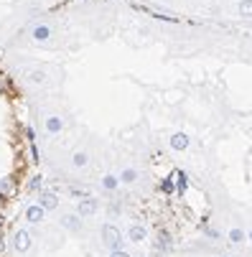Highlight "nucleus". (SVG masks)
<instances>
[{
    "label": "nucleus",
    "mask_w": 252,
    "mask_h": 257,
    "mask_svg": "<svg viewBox=\"0 0 252 257\" xmlns=\"http://www.w3.org/2000/svg\"><path fill=\"white\" fill-rule=\"evenodd\" d=\"M222 257H229V254H222Z\"/></svg>",
    "instance_id": "cd10ccee"
},
{
    "label": "nucleus",
    "mask_w": 252,
    "mask_h": 257,
    "mask_svg": "<svg viewBox=\"0 0 252 257\" xmlns=\"http://www.w3.org/2000/svg\"><path fill=\"white\" fill-rule=\"evenodd\" d=\"M28 82H33V84H44V82H46V71H44V69H33L31 74H28Z\"/></svg>",
    "instance_id": "a211bd4d"
},
{
    "label": "nucleus",
    "mask_w": 252,
    "mask_h": 257,
    "mask_svg": "<svg viewBox=\"0 0 252 257\" xmlns=\"http://www.w3.org/2000/svg\"><path fill=\"white\" fill-rule=\"evenodd\" d=\"M16 191H18V186H16L13 176H3V178H0V199H13Z\"/></svg>",
    "instance_id": "1a4fd4ad"
},
{
    "label": "nucleus",
    "mask_w": 252,
    "mask_h": 257,
    "mask_svg": "<svg viewBox=\"0 0 252 257\" xmlns=\"http://www.w3.org/2000/svg\"><path fill=\"white\" fill-rule=\"evenodd\" d=\"M161 189H163V194H168V196H171V194H178V189H176V181H173L171 176L161 181Z\"/></svg>",
    "instance_id": "6ab92c4d"
},
{
    "label": "nucleus",
    "mask_w": 252,
    "mask_h": 257,
    "mask_svg": "<svg viewBox=\"0 0 252 257\" xmlns=\"http://www.w3.org/2000/svg\"><path fill=\"white\" fill-rule=\"evenodd\" d=\"M99 237H102V244L110 249V252H117V249H122V244H125V237H122L120 227H117V224H110V222L102 224Z\"/></svg>",
    "instance_id": "f257e3e1"
},
{
    "label": "nucleus",
    "mask_w": 252,
    "mask_h": 257,
    "mask_svg": "<svg viewBox=\"0 0 252 257\" xmlns=\"http://www.w3.org/2000/svg\"><path fill=\"white\" fill-rule=\"evenodd\" d=\"M44 127H46L49 135H59V133L64 130V120H61L59 115H46V117H44Z\"/></svg>",
    "instance_id": "9b49d317"
},
{
    "label": "nucleus",
    "mask_w": 252,
    "mask_h": 257,
    "mask_svg": "<svg viewBox=\"0 0 252 257\" xmlns=\"http://www.w3.org/2000/svg\"><path fill=\"white\" fill-rule=\"evenodd\" d=\"M31 244H33V237H31V232L28 229H16L13 232V247H16V252H28L31 249Z\"/></svg>",
    "instance_id": "20e7f679"
},
{
    "label": "nucleus",
    "mask_w": 252,
    "mask_h": 257,
    "mask_svg": "<svg viewBox=\"0 0 252 257\" xmlns=\"http://www.w3.org/2000/svg\"><path fill=\"white\" fill-rule=\"evenodd\" d=\"M39 206H44L46 211H54L59 206V196L54 191H41L39 194Z\"/></svg>",
    "instance_id": "f8f14e48"
},
{
    "label": "nucleus",
    "mask_w": 252,
    "mask_h": 257,
    "mask_svg": "<svg viewBox=\"0 0 252 257\" xmlns=\"http://www.w3.org/2000/svg\"><path fill=\"white\" fill-rule=\"evenodd\" d=\"M206 234H209L211 239H219V229H214V227H206Z\"/></svg>",
    "instance_id": "412c9836"
},
{
    "label": "nucleus",
    "mask_w": 252,
    "mask_h": 257,
    "mask_svg": "<svg viewBox=\"0 0 252 257\" xmlns=\"http://www.w3.org/2000/svg\"><path fill=\"white\" fill-rule=\"evenodd\" d=\"M31 161H39V148H36V143H31Z\"/></svg>",
    "instance_id": "4be33fe9"
},
{
    "label": "nucleus",
    "mask_w": 252,
    "mask_h": 257,
    "mask_svg": "<svg viewBox=\"0 0 252 257\" xmlns=\"http://www.w3.org/2000/svg\"><path fill=\"white\" fill-rule=\"evenodd\" d=\"M125 239H130V242H135V244L146 242V239H148V229H146V224H130Z\"/></svg>",
    "instance_id": "0eeeda50"
},
{
    "label": "nucleus",
    "mask_w": 252,
    "mask_h": 257,
    "mask_svg": "<svg viewBox=\"0 0 252 257\" xmlns=\"http://www.w3.org/2000/svg\"><path fill=\"white\" fill-rule=\"evenodd\" d=\"M99 183H102V189H104V191H110V194H112V191H117V189L122 186V183H120V176H117V173H104Z\"/></svg>",
    "instance_id": "ddd939ff"
},
{
    "label": "nucleus",
    "mask_w": 252,
    "mask_h": 257,
    "mask_svg": "<svg viewBox=\"0 0 252 257\" xmlns=\"http://www.w3.org/2000/svg\"><path fill=\"white\" fill-rule=\"evenodd\" d=\"M173 181H176L178 194H186V189H189V176H186L184 171H173Z\"/></svg>",
    "instance_id": "dca6fc26"
},
{
    "label": "nucleus",
    "mask_w": 252,
    "mask_h": 257,
    "mask_svg": "<svg viewBox=\"0 0 252 257\" xmlns=\"http://www.w3.org/2000/svg\"><path fill=\"white\" fill-rule=\"evenodd\" d=\"M89 166V153L87 151H74L71 153V168H87Z\"/></svg>",
    "instance_id": "4468645a"
},
{
    "label": "nucleus",
    "mask_w": 252,
    "mask_h": 257,
    "mask_svg": "<svg viewBox=\"0 0 252 257\" xmlns=\"http://www.w3.org/2000/svg\"><path fill=\"white\" fill-rule=\"evenodd\" d=\"M3 252H6V237L0 234V254H3Z\"/></svg>",
    "instance_id": "393cba45"
},
{
    "label": "nucleus",
    "mask_w": 252,
    "mask_h": 257,
    "mask_svg": "<svg viewBox=\"0 0 252 257\" xmlns=\"http://www.w3.org/2000/svg\"><path fill=\"white\" fill-rule=\"evenodd\" d=\"M28 191H41V176H33L28 181Z\"/></svg>",
    "instance_id": "aec40b11"
},
{
    "label": "nucleus",
    "mask_w": 252,
    "mask_h": 257,
    "mask_svg": "<svg viewBox=\"0 0 252 257\" xmlns=\"http://www.w3.org/2000/svg\"><path fill=\"white\" fill-rule=\"evenodd\" d=\"M168 145H171V151H178V153H184L189 145H191V138L186 133H173L168 138Z\"/></svg>",
    "instance_id": "423d86ee"
},
{
    "label": "nucleus",
    "mask_w": 252,
    "mask_h": 257,
    "mask_svg": "<svg viewBox=\"0 0 252 257\" xmlns=\"http://www.w3.org/2000/svg\"><path fill=\"white\" fill-rule=\"evenodd\" d=\"M110 257H133V254L125 252V249H117V252H110Z\"/></svg>",
    "instance_id": "5701e85b"
},
{
    "label": "nucleus",
    "mask_w": 252,
    "mask_h": 257,
    "mask_svg": "<svg viewBox=\"0 0 252 257\" xmlns=\"http://www.w3.org/2000/svg\"><path fill=\"white\" fill-rule=\"evenodd\" d=\"M0 229H3V214H0Z\"/></svg>",
    "instance_id": "bb28decb"
},
{
    "label": "nucleus",
    "mask_w": 252,
    "mask_h": 257,
    "mask_svg": "<svg viewBox=\"0 0 252 257\" xmlns=\"http://www.w3.org/2000/svg\"><path fill=\"white\" fill-rule=\"evenodd\" d=\"M237 13H239L242 18H252V0H239Z\"/></svg>",
    "instance_id": "f3484780"
},
{
    "label": "nucleus",
    "mask_w": 252,
    "mask_h": 257,
    "mask_svg": "<svg viewBox=\"0 0 252 257\" xmlns=\"http://www.w3.org/2000/svg\"><path fill=\"white\" fill-rule=\"evenodd\" d=\"M51 36H54V28H51L49 23H36V26L31 28V39H33L36 44H49Z\"/></svg>",
    "instance_id": "7ed1b4c3"
},
{
    "label": "nucleus",
    "mask_w": 252,
    "mask_h": 257,
    "mask_svg": "<svg viewBox=\"0 0 252 257\" xmlns=\"http://www.w3.org/2000/svg\"><path fill=\"white\" fill-rule=\"evenodd\" d=\"M247 242H252V229H249V232H247Z\"/></svg>",
    "instance_id": "a878e982"
},
{
    "label": "nucleus",
    "mask_w": 252,
    "mask_h": 257,
    "mask_svg": "<svg viewBox=\"0 0 252 257\" xmlns=\"http://www.w3.org/2000/svg\"><path fill=\"white\" fill-rule=\"evenodd\" d=\"M26 219H28V224H41L46 219V209L39 204H31V206H26Z\"/></svg>",
    "instance_id": "6e6552de"
},
{
    "label": "nucleus",
    "mask_w": 252,
    "mask_h": 257,
    "mask_svg": "<svg viewBox=\"0 0 252 257\" xmlns=\"http://www.w3.org/2000/svg\"><path fill=\"white\" fill-rule=\"evenodd\" d=\"M227 239H229L232 244H242V242H247V232H244L242 227H232V229L227 232Z\"/></svg>",
    "instance_id": "2eb2a0df"
},
{
    "label": "nucleus",
    "mask_w": 252,
    "mask_h": 257,
    "mask_svg": "<svg viewBox=\"0 0 252 257\" xmlns=\"http://www.w3.org/2000/svg\"><path fill=\"white\" fill-rule=\"evenodd\" d=\"M97 206H99V201H97L94 196H84V199H79V204H77V214H79L82 219H89V216H94Z\"/></svg>",
    "instance_id": "39448f33"
},
{
    "label": "nucleus",
    "mask_w": 252,
    "mask_h": 257,
    "mask_svg": "<svg viewBox=\"0 0 252 257\" xmlns=\"http://www.w3.org/2000/svg\"><path fill=\"white\" fill-rule=\"evenodd\" d=\"M117 176H120V183H122V186H135L138 178H140L138 168H133V166H125V168H122Z\"/></svg>",
    "instance_id": "9d476101"
},
{
    "label": "nucleus",
    "mask_w": 252,
    "mask_h": 257,
    "mask_svg": "<svg viewBox=\"0 0 252 257\" xmlns=\"http://www.w3.org/2000/svg\"><path fill=\"white\" fill-rule=\"evenodd\" d=\"M59 224H61L66 232H79V229H82V224H84V219H82L77 211H66V214H61Z\"/></svg>",
    "instance_id": "f03ea898"
},
{
    "label": "nucleus",
    "mask_w": 252,
    "mask_h": 257,
    "mask_svg": "<svg viewBox=\"0 0 252 257\" xmlns=\"http://www.w3.org/2000/svg\"><path fill=\"white\" fill-rule=\"evenodd\" d=\"M6 87H8V79H6V77H3V74H0V92H3V89H6Z\"/></svg>",
    "instance_id": "b1692460"
}]
</instances>
